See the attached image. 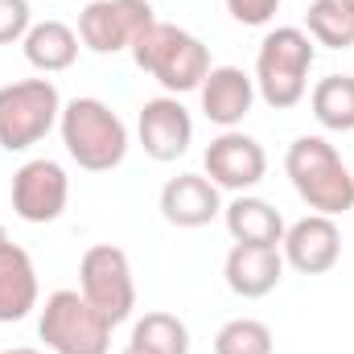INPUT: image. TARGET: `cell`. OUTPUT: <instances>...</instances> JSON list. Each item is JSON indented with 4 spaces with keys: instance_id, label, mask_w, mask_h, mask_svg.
<instances>
[{
    "instance_id": "18",
    "label": "cell",
    "mask_w": 354,
    "mask_h": 354,
    "mask_svg": "<svg viewBox=\"0 0 354 354\" xmlns=\"http://www.w3.org/2000/svg\"><path fill=\"white\" fill-rule=\"evenodd\" d=\"M25 62L41 75H58V71H71L75 58H79V33L62 21H37L29 33H25Z\"/></svg>"
},
{
    "instance_id": "13",
    "label": "cell",
    "mask_w": 354,
    "mask_h": 354,
    "mask_svg": "<svg viewBox=\"0 0 354 354\" xmlns=\"http://www.w3.org/2000/svg\"><path fill=\"white\" fill-rule=\"evenodd\" d=\"M161 214L165 223H174L181 231H198L210 218L223 214V198L218 185L202 174H177L161 185Z\"/></svg>"
},
{
    "instance_id": "12",
    "label": "cell",
    "mask_w": 354,
    "mask_h": 354,
    "mask_svg": "<svg viewBox=\"0 0 354 354\" xmlns=\"http://www.w3.org/2000/svg\"><path fill=\"white\" fill-rule=\"evenodd\" d=\"M136 132H140V145L153 161H177L194 140V120L177 95H157L140 107Z\"/></svg>"
},
{
    "instance_id": "21",
    "label": "cell",
    "mask_w": 354,
    "mask_h": 354,
    "mask_svg": "<svg viewBox=\"0 0 354 354\" xmlns=\"http://www.w3.org/2000/svg\"><path fill=\"white\" fill-rule=\"evenodd\" d=\"M305 33L326 50H351L354 46V12L342 0H313L305 12Z\"/></svg>"
},
{
    "instance_id": "17",
    "label": "cell",
    "mask_w": 354,
    "mask_h": 354,
    "mask_svg": "<svg viewBox=\"0 0 354 354\" xmlns=\"http://www.w3.org/2000/svg\"><path fill=\"white\" fill-rule=\"evenodd\" d=\"M223 223L231 231L235 243H260V248H280L284 239V218L280 210L264 202V198H252V194H239L235 202L223 206Z\"/></svg>"
},
{
    "instance_id": "23",
    "label": "cell",
    "mask_w": 354,
    "mask_h": 354,
    "mask_svg": "<svg viewBox=\"0 0 354 354\" xmlns=\"http://www.w3.org/2000/svg\"><path fill=\"white\" fill-rule=\"evenodd\" d=\"M33 29V12L29 0H0V46L25 41V33Z\"/></svg>"
},
{
    "instance_id": "14",
    "label": "cell",
    "mask_w": 354,
    "mask_h": 354,
    "mask_svg": "<svg viewBox=\"0 0 354 354\" xmlns=\"http://www.w3.org/2000/svg\"><path fill=\"white\" fill-rule=\"evenodd\" d=\"M202 111L210 124H218L223 132L243 124L252 115V103H256V79L239 66H210L206 83H202Z\"/></svg>"
},
{
    "instance_id": "16",
    "label": "cell",
    "mask_w": 354,
    "mask_h": 354,
    "mask_svg": "<svg viewBox=\"0 0 354 354\" xmlns=\"http://www.w3.org/2000/svg\"><path fill=\"white\" fill-rule=\"evenodd\" d=\"M37 309V272L25 248H0V322H25Z\"/></svg>"
},
{
    "instance_id": "26",
    "label": "cell",
    "mask_w": 354,
    "mask_h": 354,
    "mask_svg": "<svg viewBox=\"0 0 354 354\" xmlns=\"http://www.w3.org/2000/svg\"><path fill=\"white\" fill-rule=\"evenodd\" d=\"M4 243H8V235H4V227H0V248H4Z\"/></svg>"
},
{
    "instance_id": "15",
    "label": "cell",
    "mask_w": 354,
    "mask_h": 354,
    "mask_svg": "<svg viewBox=\"0 0 354 354\" xmlns=\"http://www.w3.org/2000/svg\"><path fill=\"white\" fill-rule=\"evenodd\" d=\"M223 276H227V288L243 301H256V297H268L280 276H284V256L280 248H260V243H235L227 264H223Z\"/></svg>"
},
{
    "instance_id": "19",
    "label": "cell",
    "mask_w": 354,
    "mask_h": 354,
    "mask_svg": "<svg viewBox=\"0 0 354 354\" xmlns=\"http://www.w3.org/2000/svg\"><path fill=\"white\" fill-rule=\"evenodd\" d=\"M313 115L330 132H354V75H326L313 95Z\"/></svg>"
},
{
    "instance_id": "11",
    "label": "cell",
    "mask_w": 354,
    "mask_h": 354,
    "mask_svg": "<svg viewBox=\"0 0 354 354\" xmlns=\"http://www.w3.org/2000/svg\"><path fill=\"white\" fill-rule=\"evenodd\" d=\"M280 256L284 264L297 268L301 276H322L338 264L342 256V231L330 214H305L292 227H284L280 239Z\"/></svg>"
},
{
    "instance_id": "10",
    "label": "cell",
    "mask_w": 354,
    "mask_h": 354,
    "mask_svg": "<svg viewBox=\"0 0 354 354\" xmlns=\"http://www.w3.org/2000/svg\"><path fill=\"white\" fill-rule=\"evenodd\" d=\"M202 165L206 177L218 185V189H231V194H248L252 185H260L268 174V153L260 140L227 128L223 136L210 140V149L202 153Z\"/></svg>"
},
{
    "instance_id": "3",
    "label": "cell",
    "mask_w": 354,
    "mask_h": 354,
    "mask_svg": "<svg viewBox=\"0 0 354 354\" xmlns=\"http://www.w3.org/2000/svg\"><path fill=\"white\" fill-rule=\"evenodd\" d=\"M58 132H62L66 153L87 174H107L128 157V128L103 99L83 95V99L62 103Z\"/></svg>"
},
{
    "instance_id": "4",
    "label": "cell",
    "mask_w": 354,
    "mask_h": 354,
    "mask_svg": "<svg viewBox=\"0 0 354 354\" xmlns=\"http://www.w3.org/2000/svg\"><path fill=\"white\" fill-rule=\"evenodd\" d=\"M313 58H317V50H313V37L305 29H297V25L272 29L256 54V95L276 111L297 107L309 87Z\"/></svg>"
},
{
    "instance_id": "25",
    "label": "cell",
    "mask_w": 354,
    "mask_h": 354,
    "mask_svg": "<svg viewBox=\"0 0 354 354\" xmlns=\"http://www.w3.org/2000/svg\"><path fill=\"white\" fill-rule=\"evenodd\" d=\"M0 354H41V351H29V346H17V351H0Z\"/></svg>"
},
{
    "instance_id": "6",
    "label": "cell",
    "mask_w": 354,
    "mask_h": 354,
    "mask_svg": "<svg viewBox=\"0 0 354 354\" xmlns=\"http://www.w3.org/2000/svg\"><path fill=\"white\" fill-rule=\"evenodd\" d=\"M62 115V95L50 79H21L0 87V149L25 153L50 136Z\"/></svg>"
},
{
    "instance_id": "1",
    "label": "cell",
    "mask_w": 354,
    "mask_h": 354,
    "mask_svg": "<svg viewBox=\"0 0 354 354\" xmlns=\"http://www.w3.org/2000/svg\"><path fill=\"white\" fill-rule=\"evenodd\" d=\"M284 174L313 214L334 218L354 210V177L326 136H297L284 153Z\"/></svg>"
},
{
    "instance_id": "28",
    "label": "cell",
    "mask_w": 354,
    "mask_h": 354,
    "mask_svg": "<svg viewBox=\"0 0 354 354\" xmlns=\"http://www.w3.org/2000/svg\"><path fill=\"white\" fill-rule=\"evenodd\" d=\"M342 4H346V8H351V12H354V0H342Z\"/></svg>"
},
{
    "instance_id": "24",
    "label": "cell",
    "mask_w": 354,
    "mask_h": 354,
    "mask_svg": "<svg viewBox=\"0 0 354 354\" xmlns=\"http://www.w3.org/2000/svg\"><path fill=\"white\" fill-rule=\"evenodd\" d=\"M276 8H280V0H227V12L239 21V25H268L272 17H276Z\"/></svg>"
},
{
    "instance_id": "27",
    "label": "cell",
    "mask_w": 354,
    "mask_h": 354,
    "mask_svg": "<svg viewBox=\"0 0 354 354\" xmlns=\"http://www.w3.org/2000/svg\"><path fill=\"white\" fill-rule=\"evenodd\" d=\"M124 354H145V351H136V346H128V351H124Z\"/></svg>"
},
{
    "instance_id": "20",
    "label": "cell",
    "mask_w": 354,
    "mask_h": 354,
    "mask_svg": "<svg viewBox=\"0 0 354 354\" xmlns=\"http://www.w3.org/2000/svg\"><path fill=\"white\" fill-rule=\"evenodd\" d=\"M132 346L145 354H189V330L177 313L153 309L132 326Z\"/></svg>"
},
{
    "instance_id": "9",
    "label": "cell",
    "mask_w": 354,
    "mask_h": 354,
    "mask_svg": "<svg viewBox=\"0 0 354 354\" xmlns=\"http://www.w3.org/2000/svg\"><path fill=\"white\" fill-rule=\"evenodd\" d=\"M71 202V177L58 161L33 157L12 174V210L25 223H54Z\"/></svg>"
},
{
    "instance_id": "7",
    "label": "cell",
    "mask_w": 354,
    "mask_h": 354,
    "mask_svg": "<svg viewBox=\"0 0 354 354\" xmlns=\"http://www.w3.org/2000/svg\"><path fill=\"white\" fill-rule=\"evenodd\" d=\"M79 288L91 305L111 322H128L132 309H136V280H132V264L120 248L111 243H95L83 252V264H79Z\"/></svg>"
},
{
    "instance_id": "22",
    "label": "cell",
    "mask_w": 354,
    "mask_h": 354,
    "mask_svg": "<svg viewBox=\"0 0 354 354\" xmlns=\"http://www.w3.org/2000/svg\"><path fill=\"white\" fill-rule=\"evenodd\" d=\"M272 330L256 317H235L214 334V354H272Z\"/></svg>"
},
{
    "instance_id": "2",
    "label": "cell",
    "mask_w": 354,
    "mask_h": 354,
    "mask_svg": "<svg viewBox=\"0 0 354 354\" xmlns=\"http://www.w3.org/2000/svg\"><path fill=\"white\" fill-rule=\"evenodd\" d=\"M132 62H136L145 75H153L169 95L198 91L206 83V75H210V50H206L194 33L177 29L169 21H153V25L132 41Z\"/></svg>"
},
{
    "instance_id": "5",
    "label": "cell",
    "mask_w": 354,
    "mask_h": 354,
    "mask_svg": "<svg viewBox=\"0 0 354 354\" xmlns=\"http://www.w3.org/2000/svg\"><path fill=\"white\" fill-rule=\"evenodd\" d=\"M111 330L115 326L75 288L50 292L41 305V317H37V334L54 354H107Z\"/></svg>"
},
{
    "instance_id": "8",
    "label": "cell",
    "mask_w": 354,
    "mask_h": 354,
    "mask_svg": "<svg viewBox=\"0 0 354 354\" xmlns=\"http://www.w3.org/2000/svg\"><path fill=\"white\" fill-rule=\"evenodd\" d=\"M149 0H91L79 12V41L95 54H120L132 50V41L153 25Z\"/></svg>"
}]
</instances>
